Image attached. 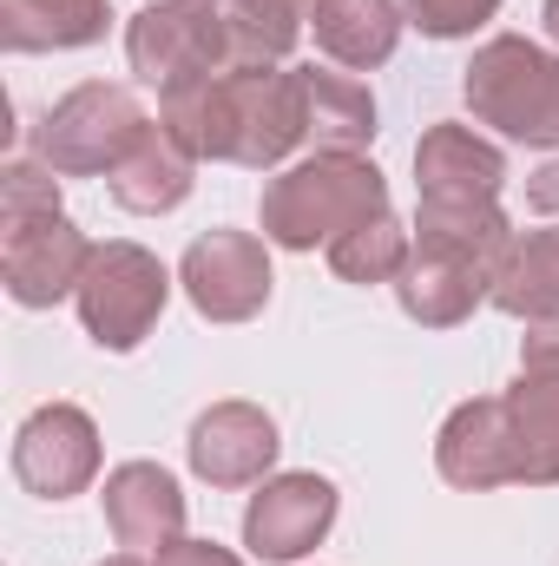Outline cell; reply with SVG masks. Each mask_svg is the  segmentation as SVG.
Returning <instances> with one entry per match:
<instances>
[{"mask_svg": "<svg viewBox=\"0 0 559 566\" xmlns=\"http://www.w3.org/2000/svg\"><path fill=\"white\" fill-rule=\"evenodd\" d=\"M158 126L184 145L191 158H224L271 171L309 139V106H303V73L289 66H224L204 73L178 93L158 99Z\"/></svg>", "mask_w": 559, "mask_h": 566, "instance_id": "1", "label": "cell"}, {"mask_svg": "<svg viewBox=\"0 0 559 566\" xmlns=\"http://www.w3.org/2000/svg\"><path fill=\"white\" fill-rule=\"evenodd\" d=\"M389 211V178L362 151H316L264 185V238L283 251L336 244L342 231Z\"/></svg>", "mask_w": 559, "mask_h": 566, "instance_id": "2", "label": "cell"}, {"mask_svg": "<svg viewBox=\"0 0 559 566\" xmlns=\"http://www.w3.org/2000/svg\"><path fill=\"white\" fill-rule=\"evenodd\" d=\"M461 93H467L474 119L494 126L500 139L559 151V53L520 40V33H500L467 60Z\"/></svg>", "mask_w": 559, "mask_h": 566, "instance_id": "3", "label": "cell"}, {"mask_svg": "<svg viewBox=\"0 0 559 566\" xmlns=\"http://www.w3.org/2000/svg\"><path fill=\"white\" fill-rule=\"evenodd\" d=\"M145 133L151 119L133 86L86 80L40 119V165H53L60 178H113Z\"/></svg>", "mask_w": 559, "mask_h": 566, "instance_id": "4", "label": "cell"}, {"mask_svg": "<svg viewBox=\"0 0 559 566\" xmlns=\"http://www.w3.org/2000/svg\"><path fill=\"white\" fill-rule=\"evenodd\" d=\"M165 296H171L165 264L145 244H126V238L119 244H93V264H86V277L73 290L86 336L99 349H113V356L139 349L151 336V323L165 316Z\"/></svg>", "mask_w": 559, "mask_h": 566, "instance_id": "5", "label": "cell"}, {"mask_svg": "<svg viewBox=\"0 0 559 566\" xmlns=\"http://www.w3.org/2000/svg\"><path fill=\"white\" fill-rule=\"evenodd\" d=\"M126 60L158 99L204 73H224L231 66L224 13H211V0H151L126 27Z\"/></svg>", "mask_w": 559, "mask_h": 566, "instance_id": "6", "label": "cell"}, {"mask_svg": "<svg viewBox=\"0 0 559 566\" xmlns=\"http://www.w3.org/2000/svg\"><path fill=\"white\" fill-rule=\"evenodd\" d=\"M93 264L86 231L66 211H13L0 218V277L20 310H53L60 296H73Z\"/></svg>", "mask_w": 559, "mask_h": 566, "instance_id": "7", "label": "cell"}, {"mask_svg": "<svg viewBox=\"0 0 559 566\" xmlns=\"http://www.w3.org/2000/svg\"><path fill=\"white\" fill-rule=\"evenodd\" d=\"M13 474H20V488L40 494V501H73V494H86L93 474H99V428H93V416L73 409V402L33 409V416L20 422V434H13Z\"/></svg>", "mask_w": 559, "mask_h": 566, "instance_id": "8", "label": "cell"}, {"mask_svg": "<svg viewBox=\"0 0 559 566\" xmlns=\"http://www.w3.org/2000/svg\"><path fill=\"white\" fill-rule=\"evenodd\" d=\"M178 283L191 296L198 316L211 323H251L264 303H271V258L251 231H204L184 264H178Z\"/></svg>", "mask_w": 559, "mask_h": 566, "instance_id": "9", "label": "cell"}, {"mask_svg": "<svg viewBox=\"0 0 559 566\" xmlns=\"http://www.w3.org/2000/svg\"><path fill=\"white\" fill-rule=\"evenodd\" d=\"M336 527V488L323 474H277L244 507V547L257 560H303Z\"/></svg>", "mask_w": 559, "mask_h": 566, "instance_id": "10", "label": "cell"}, {"mask_svg": "<svg viewBox=\"0 0 559 566\" xmlns=\"http://www.w3.org/2000/svg\"><path fill=\"white\" fill-rule=\"evenodd\" d=\"M277 448H283L277 422L257 402H211L191 422V441H184L191 474L211 481V488H251V481H264L271 461H277Z\"/></svg>", "mask_w": 559, "mask_h": 566, "instance_id": "11", "label": "cell"}, {"mask_svg": "<svg viewBox=\"0 0 559 566\" xmlns=\"http://www.w3.org/2000/svg\"><path fill=\"white\" fill-rule=\"evenodd\" d=\"M415 185H421V205H500L507 158L481 133L441 119L415 145Z\"/></svg>", "mask_w": 559, "mask_h": 566, "instance_id": "12", "label": "cell"}, {"mask_svg": "<svg viewBox=\"0 0 559 566\" xmlns=\"http://www.w3.org/2000/svg\"><path fill=\"white\" fill-rule=\"evenodd\" d=\"M106 527L119 547L133 554H165L171 541H184V494L158 461H126L106 474Z\"/></svg>", "mask_w": 559, "mask_h": 566, "instance_id": "13", "label": "cell"}, {"mask_svg": "<svg viewBox=\"0 0 559 566\" xmlns=\"http://www.w3.org/2000/svg\"><path fill=\"white\" fill-rule=\"evenodd\" d=\"M434 468H441V481H447V488H467V494L507 488V481H514L507 402H500V396H474V402H461V409L441 422Z\"/></svg>", "mask_w": 559, "mask_h": 566, "instance_id": "14", "label": "cell"}, {"mask_svg": "<svg viewBox=\"0 0 559 566\" xmlns=\"http://www.w3.org/2000/svg\"><path fill=\"white\" fill-rule=\"evenodd\" d=\"M395 296H402V316H415L421 329H454L474 316L481 296H494V277L474 271L467 258L454 251H434V244H415L402 277H395Z\"/></svg>", "mask_w": 559, "mask_h": 566, "instance_id": "15", "label": "cell"}, {"mask_svg": "<svg viewBox=\"0 0 559 566\" xmlns=\"http://www.w3.org/2000/svg\"><path fill=\"white\" fill-rule=\"evenodd\" d=\"M309 13H316V46L349 73L389 66L402 46V27H409V13L395 0H316Z\"/></svg>", "mask_w": 559, "mask_h": 566, "instance_id": "16", "label": "cell"}, {"mask_svg": "<svg viewBox=\"0 0 559 566\" xmlns=\"http://www.w3.org/2000/svg\"><path fill=\"white\" fill-rule=\"evenodd\" d=\"M500 402H507V441H514V481L559 488V376L520 369V382Z\"/></svg>", "mask_w": 559, "mask_h": 566, "instance_id": "17", "label": "cell"}, {"mask_svg": "<svg viewBox=\"0 0 559 566\" xmlns=\"http://www.w3.org/2000/svg\"><path fill=\"white\" fill-rule=\"evenodd\" d=\"M303 73V106H309V145L316 151H369L376 145V99L356 73L336 66H296Z\"/></svg>", "mask_w": 559, "mask_h": 566, "instance_id": "18", "label": "cell"}, {"mask_svg": "<svg viewBox=\"0 0 559 566\" xmlns=\"http://www.w3.org/2000/svg\"><path fill=\"white\" fill-rule=\"evenodd\" d=\"M191 171H198V158L171 139L165 126H151L133 145V158L113 171V198L126 211H139V218H165V211H178L191 198Z\"/></svg>", "mask_w": 559, "mask_h": 566, "instance_id": "19", "label": "cell"}, {"mask_svg": "<svg viewBox=\"0 0 559 566\" xmlns=\"http://www.w3.org/2000/svg\"><path fill=\"white\" fill-rule=\"evenodd\" d=\"M99 33H106V0H0V46L7 53L93 46Z\"/></svg>", "mask_w": 559, "mask_h": 566, "instance_id": "20", "label": "cell"}, {"mask_svg": "<svg viewBox=\"0 0 559 566\" xmlns=\"http://www.w3.org/2000/svg\"><path fill=\"white\" fill-rule=\"evenodd\" d=\"M415 244L454 251V258H467L474 271L500 277V264H507V251H514V224H507L500 205H421Z\"/></svg>", "mask_w": 559, "mask_h": 566, "instance_id": "21", "label": "cell"}, {"mask_svg": "<svg viewBox=\"0 0 559 566\" xmlns=\"http://www.w3.org/2000/svg\"><path fill=\"white\" fill-rule=\"evenodd\" d=\"M494 310L520 316V323H547L559 316V224H540L527 238H514L500 277H494Z\"/></svg>", "mask_w": 559, "mask_h": 566, "instance_id": "22", "label": "cell"}, {"mask_svg": "<svg viewBox=\"0 0 559 566\" xmlns=\"http://www.w3.org/2000/svg\"><path fill=\"white\" fill-rule=\"evenodd\" d=\"M224 33H231V66H277L303 40V7L296 0H231Z\"/></svg>", "mask_w": 559, "mask_h": 566, "instance_id": "23", "label": "cell"}, {"mask_svg": "<svg viewBox=\"0 0 559 566\" xmlns=\"http://www.w3.org/2000/svg\"><path fill=\"white\" fill-rule=\"evenodd\" d=\"M409 251H415L409 231L395 224V211H382V218H369V224H356L329 244V271L342 283H395Z\"/></svg>", "mask_w": 559, "mask_h": 566, "instance_id": "24", "label": "cell"}, {"mask_svg": "<svg viewBox=\"0 0 559 566\" xmlns=\"http://www.w3.org/2000/svg\"><path fill=\"white\" fill-rule=\"evenodd\" d=\"M402 13L428 40H467L474 27H487L500 13V0H402Z\"/></svg>", "mask_w": 559, "mask_h": 566, "instance_id": "25", "label": "cell"}, {"mask_svg": "<svg viewBox=\"0 0 559 566\" xmlns=\"http://www.w3.org/2000/svg\"><path fill=\"white\" fill-rule=\"evenodd\" d=\"M520 369H527V376H559V316L527 323V336H520Z\"/></svg>", "mask_w": 559, "mask_h": 566, "instance_id": "26", "label": "cell"}, {"mask_svg": "<svg viewBox=\"0 0 559 566\" xmlns=\"http://www.w3.org/2000/svg\"><path fill=\"white\" fill-rule=\"evenodd\" d=\"M151 566H244V560L231 547H218V541H171Z\"/></svg>", "mask_w": 559, "mask_h": 566, "instance_id": "27", "label": "cell"}, {"mask_svg": "<svg viewBox=\"0 0 559 566\" xmlns=\"http://www.w3.org/2000/svg\"><path fill=\"white\" fill-rule=\"evenodd\" d=\"M527 205H534V211H547V218H559V158L547 165V171H534V185H527Z\"/></svg>", "mask_w": 559, "mask_h": 566, "instance_id": "28", "label": "cell"}, {"mask_svg": "<svg viewBox=\"0 0 559 566\" xmlns=\"http://www.w3.org/2000/svg\"><path fill=\"white\" fill-rule=\"evenodd\" d=\"M540 20H547V40L559 46V0H547V13H540Z\"/></svg>", "mask_w": 559, "mask_h": 566, "instance_id": "29", "label": "cell"}, {"mask_svg": "<svg viewBox=\"0 0 559 566\" xmlns=\"http://www.w3.org/2000/svg\"><path fill=\"white\" fill-rule=\"evenodd\" d=\"M99 566H145L139 554H119V560H99Z\"/></svg>", "mask_w": 559, "mask_h": 566, "instance_id": "30", "label": "cell"}, {"mask_svg": "<svg viewBox=\"0 0 559 566\" xmlns=\"http://www.w3.org/2000/svg\"><path fill=\"white\" fill-rule=\"evenodd\" d=\"M296 7H316V0H296Z\"/></svg>", "mask_w": 559, "mask_h": 566, "instance_id": "31", "label": "cell"}]
</instances>
